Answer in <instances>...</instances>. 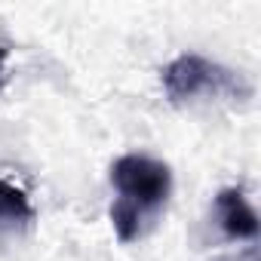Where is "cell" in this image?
Wrapping results in <instances>:
<instances>
[{
    "label": "cell",
    "instance_id": "6da1fadb",
    "mask_svg": "<svg viewBox=\"0 0 261 261\" xmlns=\"http://www.w3.org/2000/svg\"><path fill=\"white\" fill-rule=\"evenodd\" d=\"M111 227L120 243L145 240L163 218L172 197L169 163L151 154H123L111 163Z\"/></svg>",
    "mask_w": 261,
    "mask_h": 261
},
{
    "label": "cell",
    "instance_id": "7a4b0ae2",
    "mask_svg": "<svg viewBox=\"0 0 261 261\" xmlns=\"http://www.w3.org/2000/svg\"><path fill=\"white\" fill-rule=\"evenodd\" d=\"M160 86L166 101L175 108H188L200 101H246L255 92L240 71L215 59H206L200 53L175 56L160 71Z\"/></svg>",
    "mask_w": 261,
    "mask_h": 261
},
{
    "label": "cell",
    "instance_id": "3957f363",
    "mask_svg": "<svg viewBox=\"0 0 261 261\" xmlns=\"http://www.w3.org/2000/svg\"><path fill=\"white\" fill-rule=\"evenodd\" d=\"M212 221L221 230V237L227 243H246L255 252L258 243V212L252 209L249 197L243 194V188L227 185L215 194L212 200Z\"/></svg>",
    "mask_w": 261,
    "mask_h": 261
},
{
    "label": "cell",
    "instance_id": "277c9868",
    "mask_svg": "<svg viewBox=\"0 0 261 261\" xmlns=\"http://www.w3.org/2000/svg\"><path fill=\"white\" fill-rule=\"evenodd\" d=\"M37 221V209L25 188L0 178V240L4 237H25Z\"/></svg>",
    "mask_w": 261,
    "mask_h": 261
},
{
    "label": "cell",
    "instance_id": "5b68a950",
    "mask_svg": "<svg viewBox=\"0 0 261 261\" xmlns=\"http://www.w3.org/2000/svg\"><path fill=\"white\" fill-rule=\"evenodd\" d=\"M7 59H10V49L0 46V89L7 86Z\"/></svg>",
    "mask_w": 261,
    "mask_h": 261
}]
</instances>
